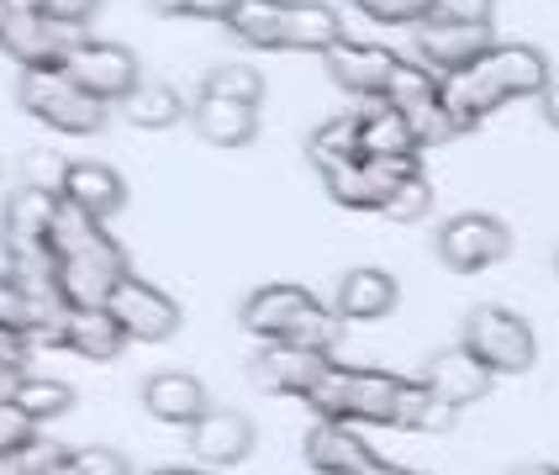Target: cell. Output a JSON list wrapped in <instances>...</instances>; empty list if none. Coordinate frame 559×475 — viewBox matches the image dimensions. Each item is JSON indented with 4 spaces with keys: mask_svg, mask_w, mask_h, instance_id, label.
Returning <instances> with one entry per match:
<instances>
[{
    "mask_svg": "<svg viewBox=\"0 0 559 475\" xmlns=\"http://www.w3.org/2000/svg\"><path fill=\"white\" fill-rule=\"evenodd\" d=\"M5 22H11V0H0V32H5Z\"/></svg>",
    "mask_w": 559,
    "mask_h": 475,
    "instance_id": "obj_47",
    "label": "cell"
},
{
    "mask_svg": "<svg viewBox=\"0 0 559 475\" xmlns=\"http://www.w3.org/2000/svg\"><path fill=\"white\" fill-rule=\"evenodd\" d=\"M412 175H423L417 154L412 158H343L333 169H322V186L348 212H380L391 201V190L402 186V180H412Z\"/></svg>",
    "mask_w": 559,
    "mask_h": 475,
    "instance_id": "obj_7",
    "label": "cell"
},
{
    "mask_svg": "<svg viewBox=\"0 0 559 475\" xmlns=\"http://www.w3.org/2000/svg\"><path fill=\"white\" fill-rule=\"evenodd\" d=\"M0 328L37 339V312H32L27 290H22V281H16L11 270H0Z\"/></svg>",
    "mask_w": 559,
    "mask_h": 475,
    "instance_id": "obj_32",
    "label": "cell"
},
{
    "mask_svg": "<svg viewBox=\"0 0 559 475\" xmlns=\"http://www.w3.org/2000/svg\"><path fill=\"white\" fill-rule=\"evenodd\" d=\"M80 85L91 95H100L106 106L111 100H127V95L143 85V74H138V59L127 54L122 43H100V37H85L74 54H69V63H63Z\"/></svg>",
    "mask_w": 559,
    "mask_h": 475,
    "instance_id": "obj_12",
    "label": "cell"
},
{
    "mask_svg": "<svg viewBox=\"0 0 559 475\" xmlns=\"http://www.w3.org/2000/svg\"><path fill=\"white\" fill-rule=\"evenodd\" d=\"M328 370H333V354H328V348L280 344V339H270L249 365V376L259 391H270V396H301V402L317 391V380L328 376Z\"/></svg>",
    "mask_w": 559,
    "mask_h": 475,
    "instance_id": "obj_9",
    "label": "cell"
},
{
    "mask_svg": "<svg viewBox=\"0 0 559 475\" xmlns=\"http://www.w3.org/2000/svg\"><path fill=\"white\" fill-rule=\"evenodd\" d=\"M27 348H32L27 333H11V328H0V359H5V365H22V359H27Z\"/></svg>",
    "mask_w": 559,
    "mask_h": 475,
    "instance_id": "obj_41",
    "label": "cell"
},
{
    "mask_svg": "<svg viewBox=\"0 0 559 475\" xmlns=\"http://www.w3.org/2000/svg\"><path fill=\"white\" fill-rule=\"evenodd\" d=\"M423 154L417 132L391 100H365L359 111V158H412Z\"/></svg>",
    "mask_w": 559,
    "mask_h": 475,
    "instance_id": "obj_21",
    "label": "cell"
},
{
    "mask_svg": "<svg viewBox=\"0 0 559 475\" xmlns=\"http://www.w3.org/2000/svg\"><path fill=\"white\" fill-rule=\"evenodd\" d=\"M37 439V417L22 402H0V454H16Z\"/></svg>",
    "mask_w": 559,
    "mask_h": 475,
    "instance_id": "obj_36",
    "label": "cell"
},
{
    "mask_svg": "<svg viewBox=\"0 0 559 475\" xmlns=\"http://www.w3.org/2000/svg\"><path fill=\"white\" fill-rule=\"evenodd\" d=\"M406 122H412V132H417V143H423V149H438V143H449V138H460V132H465L460 117L443 106V95L406 106Z\"/></svg>",
    "mask_w": 559,
    "mask_h": 475,
    "instance_id": "obj_27",
    "label": "cell"
},
{
    "mask_svg": "<svg viewBox=\"0 0 559 475\" xmlns=\"http://www.w3.org/2000/svg\"><path fill=\"white\" fill-rule=\"evenodd\" d=\"M402 376L391 370H354V365H333L317 380L307 407L328 423H380L396 428V407H402Z\"/></svg>",
    "mask_w": 559,
    "mask_h": 475,
    "instance_id": "obj_4",
    "label": "cell"
},
{
    "mask_svg": "<svg viewBox=\"0 0 559 475\" xmlns=\"http://www.w3.org/2000/svg\"><path fill=\"white\" fill-rule=\"evenodd\" d=\"M127 122L143 127V132H164L186 117V100L175 95V85H138V91L122 100Z\"/></svg>",
    "mask_w": 559,
    "mask_h": 475,
    "instance_id": "obj_25",
    "label": "cell"
},
{
    "mask_svg": "<svg viewBox=\"0 0 559 475\" xmlns=\"http://www.w3.org/2000/svg\"><path fill=\"white\" fill-rule=\"evenodd\" d=\"M465 348L475 359H486L497 376H523L538 359V339L518 312L507 307H475L465 317Z\"/></svg>",
    "mask_w": 559,
    "mask_h": 475,
    "instance_id": "obj_6",
    "label": "cell"
},
{
    "mask_svg": "<svg viewBox=\"0 0 559 475\" xmlns=\"http://www.w3.org/2000/svg\"><path fill=\"white\" fill-rule=\"evenodd\" d=\"M497 37H491V22H423L417 27V59L428 63L433 74H460L480 54H491Z\"/></svg>",
    "mask_w": 559,
    "mask_h": 475,
    "instance_id": "obj_14",
    "label": "cell"
},
{
    "mask_svg": "<svg viewBox=\"0 0 559 475\" xmlns=\"http://www.w3.org/2000/svg\"><path fill=\"white\" fill-rule=\"evenodd\" d=\"M354 5H365V0H354Z\"/></svg>",
    "mask_w": 559,
    "mask_h": 475,
    "instance_id": "obj_49",
    "label": "cell"
},
{
    "mask_svg": "<svg viewBox=\"0 0 559 475\" xmlns=\"http://www.w3.org/2000/svg\"><path fill=\"white\" fill-rule=\"evenodd\" d=\"M249 48H285V54H328L343 43V22L322 0H238V11L222 22Z\"/></svg>",
    "mask_w": 559,
    "mask_h": 475,
    "instance_id": "obj_2",
    "label": "cell"
},
{
    "mask_svg": "<svg viewBox=\"0 0 559 475\" xmlns=\"http://www.w3.org/2000/svg\"><path fill=\"white\" fill-rule=\"evenodd\" d=\"M359 11L385 22V27H423L433 16V0H365Z\"/></svg>",
    "mask_w": 559,
    "mask_h": 475,
    "instance_id": "obj_35",
    "label": "cell"
},
{
    "mask_svg": "<svg viewBox=\"0 0 559 475\" xmlns=\"http://www.w3.org/2000/svg\"><path fill=\"white\" fill-rule=\"evenodd\" d=\"M307 154L317 169H333L343 158H359V111L354 117H333L307 138Z\"/></svg>",
    "mask_w": 559,
    "mask_h": 475,
    "instance_id": "obj_26",
    "label": "cell"
},
{
    "mask_svg": "<svg viewBox=\"0 0 559 475\" xmlns=\"http://www.w3.org/2000/svg\"><path fill=\"white\" fill-rule=\"evenodd\" d=\"M190 449L201 465H238L253 449V423L233 407H206L190 423Z\"/></svg>",
    "mask_w": 559,
    "mask_h": 475,
    "instance_id": "obj_19",
    "label": "cell"
},
{
    "mask_svg": "<svg viewBox=\"0 0 559 475\" xmlns=\"http://www.w3.org/2000/svg\"><path fill=\"white\" fill-rule=\"evenodd\" d=\"M148 475H217V471H195V465H164V471H148Z\"/></svg>",
    "mask_w": 559,
    "mask_h": 475,
    "instance_id": "obj_45",
    "label": "cell"
},
{
    "mask_svg": "<svg viewBox=\"0 0 559 475\" xmlns=\"http://www.w3.org/2000/svg\"><path fill=\"white\" fill-rule=\"evenodd\" d=\"M428 212H433V186L423 175L402 180V186L391 190V201L380 206V217H391V222H423Z\"/></svg>",
    "mask_w": 559,
    "mask_h": 475,
    "instance_id": "obj_31",
    "label": "cell"
},
{
    "mask_svg": "<svg viewBox=\"0 0 559 475\" xmlns=\"http://www.w3.org/2000/svg\"><path fill=\"white\" fill-rule=\"evenodd\" d=\"M106 307H111V317L127 328V339L158 344V339H175V333H180V307H175V296H164L158 285L138 281V275H122Z\"/></svg>",
    "mask_w": 559,
    "mask_h": 475,
    "instance_id": "obj_11",
    "label": "cell"
},
{
    "mask_svg": "<svg viewBox=\"0 0 559 475\" xmlns=\"http://www.w3.org/2000/svg\"><path fill=\"white\" fill-rule=\"evenodd\" d=\"M507 249H512L507 222L486 217V212H465V217H449L438 227V259L454 275H480V270L501 264Z\"/></svg>",
    "mask_w": 559,
    "mask_h": 475,
    "instance_id": "obj_8",
    "label": "cell"
},
{
    "mask_svg": "<svg viewBox=\"0 0 559 475\" xmlns=\"http://www.w3.org/2000/svg\"><path fill=\"white\" fill-rule=\"evenodd\" d=\"M396 301H402V285L385 270H348L338 281V296H333L343 322H380V317L396 312Z\"/></svg>",
    "mask_w": 559,
    "mask_h": 475,
    "instance_id": "obj_22",
    "label": "cell"
},
{
    "mask_svg": "<svg viewBox=\"0 0 559 475\" xmlns=\"http://www.w3.org/2000/svg\"><path fill=\"white\" fill-rule=\"evenodd\" d=\"M190 127L195 138H206L212 149H249L259 138V106H243V100H222V95H195L190 106Z\"/></svg>",
    "mask_w": 559,
    "mask_h": 475,
    "instance_id": "obj_20",
    "label": "cell"
},
{
    "mask_svg": "<svg viewBox=\"0 0 559 475\" xmlns=\"http://www.w3.org/2000/svg\"><path fill=\"white\" fill-rule=\"evenodd\" d=\"M322 63H328V80L338 85V91L359 95V100H385V91H391V74H396V54L391 48H374V43H333L328 54H322Z\"/></svg>",
    "mask_w": 559,
    "mask_h": 475,
    "instance_id": "obj_13",
    "label": "cell"
},
{
    "mask_svg": "<svg viewBox=\"0 0 559 475\" xmlns=\"http://www.w3.org/2000/svg\"><path fill=\"white\" fill-rule=\"evenodd\" d=\"M538 111H544L549 127H559V80H549V85L538 91Z\"/></svg>",
    "mask_w": 559,
    "mask_h": 475,
    "instance_id": "obj_43",
    "label": "cell"
},
{
    "mask_svg": "<svg viewBox=\"0 0 559 475\" xmlns=\"http://www.w3.org/2000/svg\"><path fill=\"white\" fill-rule=\"evenodd\" d=\"M27 186H43V190H59L63 195V175H69V164H63L59 154H32L27 158Z\"/></svg>",
    "mask_w": 559,
    "mask_h": 475,
    "instance_id": "obj_40",
    "label": "cell"
},
{
    "mask_svg": "<svg viewBox=\"0 0 559 475\" xmlns=\"http://www.w3.org/2000/svg\"><path fill=\"white\" fill-rule=\"evenodd\" d=\"M63 201H74V206H85L91 217L106 222L127 206V186L111 164L85 158V164H69V175H63Z\"/></svg>",
    "mask_w": 559,
    "mask_h": 475,
    "instance_id": "obj_23",
    "label": "cell"
},
{
    "mask_svg": "<svg viewBox=\"0 0 559 475\" xmlns=\"http://www.w3.org/2000/svg\"><path fill=\"white\" fill-rule=\"evenodd\" d=\"M238 322L253 339H280V344L301 348H338L343 317L338 307H322L307 285H259L249 301L238 307Z\"/></svg>",
    "mask_w": 559,
    "mask_h": 475,
    "instance_id": "obj_3",
    "label": "cell"
},
{
    "mask_svg": "<svg viewBox=\"0 0 559 475\" xmlns=\"http://www.w3.org/2000/svg\"><path fill=\"white\" fill-rule=\"evenodd\" d=\"M433 95H443V74H433L428 63H396V74H391V91H385V100L396 106V111H406V106H417V100H433Z\"/></svg>",
    "mask_w": 559,
    "mask_h": 475,
    "instance_id": "obj_28",
    "label": "cell"
},
{
    "mask_svg": "<svg viewBox=\"0 0 559 475\" xmlns=\"http://www.w3.org/2000/svg\"><path fill=\"white\" fill-rule=\"evenodd\" d=\"M428 22H491V0H433Z\"/></svg>",
    "mask_w": 559,
    "mask_h": 475,
    "instance_id": "obj_39",
    "label": "cell"
},
{
    "mask_svg": "<svg viewBox=\"0 0 559 475\" xmlns=\"http://www.w3.org/2000/svg\"><path fill=\"white\" fill-rule=\"evenodd\" d=\"M507 475H559V465H512Z\"/></svg>",
    "mask_w": 559,
    "mask_h": 475,
    "instance_id": "obj_44",
    "label": "cell"
},
{
    "mask_svg": "<svg viewBox=\"0 0 559 475\" xmlns=\"http://www.w3.org/2000/svg\"><path fill=\"white\" fill-rule=\"evenodd\" d=\"M53 212H59V190L27 186V180L11 190V195H5V212H0V244H5V259L48 249Z\"/></svg>",
    "mask_w": 559,
    "mask_h": 475,
    "instance_id": "obj_15",
    "label": "cell"
},
{
    "mask_svg": "<svg viewBox=\"0 0 559 475\" xmlns=\"http://www.w3.org/2000/svg\"><path fill=\"white\" fill-rule=\"evenodd\" d=\"M206 95L259 106V100H264V74H259V69H249V63H222V69H212V74H206Z\"/></svg>",
    "mask_w": 559,
    "mask_h": 475,
    "instance_id": "obj_29",
    "label": "cell"
},
{
    "mask_svg": "<svg viewBox=\"0 0 559 475\" xmlns=\"http://www.w3.org/2000/svg\"><path fill=\"white\" fill-rule=\"evenodd\" d=\"M544 85H549L544 54H538V48H523V43H501L491 54H480L469 69L443 80V106H449V111L460 117V127L469 132L475 122H486L491 111H501L507 100H523V95L538 100Z\"/></svg>",
    "mask_w": 559,
    "mask_h": 475,
    "instance_id": "obj_1",
    "label": "cell"
},
{
    "mask_svg": "<svg viewBox=\"0 0 559 475\" xmlns=\"http://www.w3.org/2000/svg\"><path fill=\"white\" fill-rule=\"evenodd\" d=\"M307 465L317 475H374L385 460L374 454L370 443L359 439L348 423H328L317 417V428L307 434Z\"/></svg>",
    "mask_w": 559,
    "mask_h": 475,
    "instance_id": "obj_17",
    "label": "cell"
},
{
    "mask_svg": "<svg viewBox=\"0 0 559 475\" xmlns=\"http://www.w3.org/2000/svg\"><path fill=\"white\" fill-rule=\"evenodd\" d=\"M43 344L74 348L85 359H117L127 348V328L111 317V307H63V317L48 328Z\"/></svg>",
    "mask_w": 559,
    "mask_h": 475,
    "instance_id": "obj_16",
    "label": "cell"
},
{
    "mask_svg": "<svg viewBox=\"0 0 559 475\" xmlns=\"http://www.w3.org/2000/svg\"><path fill=\"white\" fill-rule=\"evenodd\" d=\"M555 270H559V253H555Z\"/></svg>",
    "mask_w": 559,
    "mask_h": 475,
    "instance_id": "obj_48",
    "label": "cell"
},
{
    "mask_svg": "<svg viewBox=\"0 0 559 475\" xmlns=\"http://www.w3.org/2000/svg\"><path fill=\"white\" fill-rule=\"evenodd\" d=\"M69 460H74V471L80 475H132L117 449H74Z\"/></svg>",
    "mask_w": 559,
    "mask_h": 475,
    "instance_id": "obj_38",
    "label": "cell"
},
{
    "mask_svg": "<svg viewBox=\"0 0 559 475\" xmlns=\"http://www.w3.org/2000/svg\"><path fill=\"white\" fill-rule=\"evenodd\" d=\"M22 380H27V370H22V365H5V359H0V402H16Z\"/></svg>",
    "mask_w": 559,
    "mask_h": 475,
    "instance_id": "obj_42",
    "label": "cell"
},
{
    "mask_svg": "<svg viewBox=\"0 0 559 475\" xmlns=\"http://www.w3.org/2000/svg\"><path fill=\"white\" fill-rule=\"evenodd\" d=\"M143 407L154 412L158 423H175V428H190L201 412L212 407L206 402V385L186 370H169V376H148L143 380Z\"/></svg>",
    "mask_w": 559,
    "mask_h": 475,
    "instance_id": "obj_24",
    "label": "cell"
},
{
    "mask_svg": "<svg viewBox=\"0 0 559 475\" xmlns=\"http://www.w3.org/2000/svg\"><path fill=\"white\" fill-rule=\"evenodd\" d=\"M491 365L486 359H475L465 344L460 348H443L433 354L428 365H423V385L433 391L438 402H449V407H469V402H480L486 391H491Z\"/></svg>",
    "mask_w": 559,
    "mask_h": 475,
    "instance_id": "obj_18",
    "label": "cell"
},
{
    "mask_svg": "<svg viewBox=\"0 0 559 475\" xmlns=\"http://www.w3.org/2000/svg\"><path fill=\"white\" fill-rule=\"evenodd\" d=\"M80 43H85V27H69V22H53V16H32V11H11V22L0 32V48L22 69H63Z\"/></svg>",
    "mask_w": 559,
    "mask_h": 475,
    "instance_id": "obj_10",
    "label": "cell"
},
{
    "mask_svg": "<svg viewBox=\"0 0 559 475\" xmlns=\"http://www.w3.org/2000/svg\"><path fill=\"white\" fill-rule=\"evenodd\" d=\"M158 16H190V22H227L238 11V0H148Z\"/></svg>",
    "mask_w": 559,
    "mask_h": 475,
    "instance_id": "obj_37",
    "label": "cell"
},
{
    "mask_svg": "<svg viewBox=\"0 0 559 475\" xmlns=\"http://www.w3.org/2000/svg\"><path fill=\"white\" fill-rule=\"evenodd\" d=\"M16 106L37 117V122L59 127V132H74V138H91L106 127L111 106L91 95L69 69H22L16 80Z\"/></svg>",
    "mask_w": 559,
    "mask_h": 475,
    "instance_id": "obj_5",
    "label": "cell"
},
{
    "mask_svg": "<svg viewBox=\"0 0 559 475\" xmlns=\"http://www.w3.org/2000/svg\"><path fill=\"white\" fill-rule=\"evenodd\" d=\"M374 475H417V471H402V465H380Z\"/></svg>",
    "mask_w": 559,
    "mask_h": 475,
    "instance_id": "obj_46",
    "label": "cell"
},
{
    "mask_svg": "<svg viewBox=\"0 0 559 475\" xmlns=\"http://www.w3.org/2000/svg\"><path fill=\"white\" fill-rule=\"evenodd\" d=\"M59 460H69V449H59V443H48V439H32L16 454H0V475H48Z\"/></svg>",
    "mask_w": 559,
    "mask_h": 475,
    "instance_id": "obj_33",
    "label": "cell"
},
{
    "mask_svg": "<svg viewBox=\"0 0 559 475\" xmlns=\"http://www.w3.org/2000/svg\"><path fill=\"white\" fill-rule=\"evenodd\" d=\"M11 11H32V16H53L69 27H91L100 0H11Z\"/></svg>",
    "mask_w": 559,
    "mask_h": 475,
    "instance_id": "obj_34",
    "label": "cell"
},
{
    "mask_svg": "<svg viewBox=\"0 0 559 475\" xmlns=\"http://www.w3.org/2000/svg\"><path fill=\"white\" fill-rule=\"evenodd\" d=\"M16 402L37 417V423H48V417H59V412L74 407V391L63 385V380H43V376H27L22 380V391H16Z\"/></svg>",
    "mask_w": 559,
    "mask_h": 475,
    "instance_id": "obj_30",
    "label": "cell"
}]
</instances>
